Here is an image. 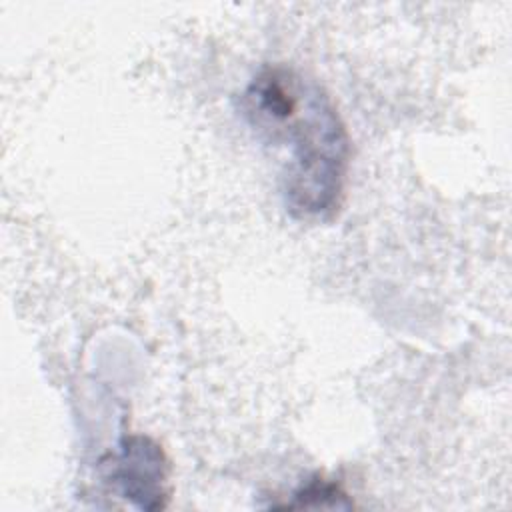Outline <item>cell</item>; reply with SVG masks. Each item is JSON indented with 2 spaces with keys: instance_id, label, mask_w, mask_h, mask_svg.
I'll list each match as a JSON object with an SVG mask.
<instances>
[{
  "instance_id": "cell-1",
  "label": "cell",
  "mask_w": 512,
  "mask_h": 512,
  "mask_svg": "<svg viewBox=\"0 0 512 512\" xmlns=\"http://www.w3.org/2000/svg\"><path fill=\"white\" fill-rule=\"evenodd\" d=\"M246 120L274 144L290 146L282 176L286 208L298 218H326L344 192L350 140L330 96L288 66H264L242 94Z\"/></svg>"
},
{
  "instance_id": "cell-2",
  "label": "cell",
  "mask_w": 512,
  "mask_h": 512,
  "mask_svg": "<svg viewBox=\"0 0 512 512\" xmlns=\"http://www.w3.org/2000/svg\"><path fill=\"white\" fill-rule=\"evenodd\" d=\"M104 478L140 510H164L170 500V464L162 446L144 434L122 436L102 462Z\"/></svg>"
},
{
  "instance_id": "cell-3",
  "label": "cell",
  "mask_w": 512,
  "mask_h": 512,
  "mask_svg": "<svg viewBox=\"0 0 512 512\" xmlns=\"http://www.w3.org/2000/svg\"><path fill=\"white\" fill-rule=\"evenodd\" d=\"M286 508H352L346 492L336 484L320 476L306 482L292 494V502Z\"/></svg>"
}]
</instances>
